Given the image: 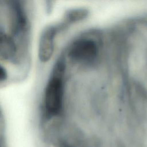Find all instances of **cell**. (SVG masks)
Segmentation results:
<instances>
[{
    "mask_svg": "<svg viewBox=\"0 0 147 147\" xmlns=\"http://www.w3.org/2000/svg\"><path fill=\"white\" fill-rule=\"evenodd\" d=\"M64 71V60L61 58L55 64L52 75L49 80L45 90V107L49 115H57L62 109L63 97V76Z\"/></svg>",
    "mask_w": 147,
    "mask_h": 147,
    "instance_id": "obj_1",
    "label": "cell"
},
{
    "mask_svg": "<svg viewBox=\"0 0 147 147\" xmlns=\"http://www.w3.org/2000/svg\"><path fill=\"white\" fill-rule=\"evenodd\" d=\"M7 74L6 69L0 65V82L4 81L7 79Z\"/></svg>",
    "mask_w": 147,
    "mask_h": 147,
    "instance_id": "obj_7",
    "label": "cell"
},
{
    "mask_svg": "<svg viewBox=\"0 0 147 147\" xmlns=\"http://www.w3.org/2000/svg\"><path fill=\"white\" fill-rule=\"evenodd\" d=\"M17 51V45L13 38L6 33L0 31V60H11L16 55Z\"/></svg>",
    "mask_w": 147,
    "mask_h": 147,
    "instance_id": "obj_5",
    "label": "cell"
},
{
    "mask_svg": "<svg viewBox=\"0 0 147 147\" xmlns=\"http://www.w3.org/2000/svg\"><path fill=\"white\" fill-rule=\"evenodd\" d=\"M12 29L18 34L26 28L27 17L21 0H10Z\"/></svg>",
    "mask_w": 147,
    "mask_h": 147,
    "instance_id": "obj_4",
    "label": "cell"
},
{
    "mask_svg": "<svg viewBox=\"0 0 147 147\" xmlns=\"http://www.w3.org/2000/svg\"><path fill=\"white\" fill-rule=\"evenodd\" d=\"M88 11L86 9H75L68 11L65 15V23L75 22L85 18Z\"/></svg>",
    "mask_w": 147,
    "mask_h": 147,
    "instance_id": "obj_6",
    "label": "cell"
},
{
    "mask_svg": "<svg viewBox=\"0 0 147 147\" xmlns=\"http://www.w3.org/2000/svg\"><path fill=\"white\" fill-rule=\"evenodd\" d=\"M58 30V27L49 26L42 31L38 49V56L40 61L46 63L51 59L54 51L55 38Z\"/></svg>",
    "mask_w": 147,
    "mask_h": 147,
    "instance_id": "obj_3",
    "label": "cell"
},
{
    "mask_svg": "<svg viewBox=\"0 0 147 147\" xmlns=\"http://www.w3.org/2000/svg\"><path fill=\"white\" fill-rule=\"evenodd\" d=\"M0 147H1V146H0Z\"/></svg>",
    "mask_w": 147,
    "mask_h": 147,
    "instance_id": "obj_8",
    "label": "cell"
},
{
    "mask_svg": "<svg viewBox=\"0 0 147 147\" xmlns=\"http://www.w3.org/2000/svg\"><path fill=\"white\" fill-rule=\"evenodd\" d=\"M97 53V46L93 40L82 38L72 44L69 49L68 56L75 61L90 62L95 59Z\"/></svg>",
    "mask_w": 147,
    "mask_h": 147,
    "instance_id": "obj_2",
    "label": "cell"
}]
</instances>
